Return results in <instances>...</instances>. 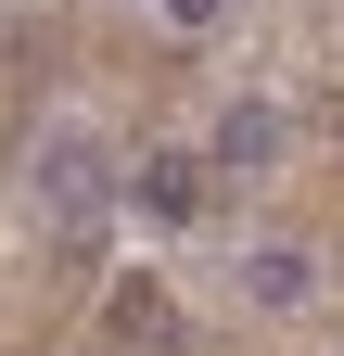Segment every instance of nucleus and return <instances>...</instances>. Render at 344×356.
Segmentation results:
<instances>
[{
	"label": "nucleus",
	"instance_id": "nucleus-1",
	"mask_svg": "<svg viewBox=\"0 0 344 356\" xmlns=\"http://www.w3.org/2000/svg\"><path fill=\"white\" fill-rule=\"evenodd\" d=\"M26 178H38V216H52V229H102V204H115V153L90 127H52Z\"/></svg>",
	"mask_w": 344,
	"mask_h": 356
},
{
	"label": "nucleus",
	"instance_id": "nucleus-2",
	"mask_svg": "<svg viewBox=\"0 0 344 356\" xmlns=\"http://www.w3.org/2000/svg\"><path fill=\"white\" fill-rule=\"evenodd\" d=\"M115 191L141 204L153 229H191V216H204V165L191 153H141V165H115Z\"/></svg>",
	"mask_w": 344,
	"mask_h": 356
},
{
	"label": "nucleus",
	"instance_id": "nucleus-3",
	"mask_svg": "<svg viewBox=\"0 0 344 356\" xmlns=\"http://www.w3.org/2000/svg\"><path fill=\"white\" fill-rule=\"evenodd\" d=\"M191 165H217V178H268V165H281V102H230L217 140H204Z\"/></svg>",
	"mask_w": 344,
	"mask_h": 356
},
{
	"label": "nucleus",
	"instance_id": "nucleus-4",
	"mask_svg": "<svg viewBox=\"0 0 344 356\" xmlns=\"http://www.w3.org/2000/svg\"><path fill=\"white\" fill-rule=\"evenodd\" d=\"M242 293H255V305H319V254H306V242H255V254H242Z\"/></svg>",
	"mask_w": 344,
	"mask_h": 356
},
{
	"label": "nucleus",
	"instance_id": "nucleus-5",
	"mask_svg": "<svg viewBox=\"0 0 344 356\" xmlns=\"http://www.w3.org/2000/svg\"><path fill=\"white\" fill-rule=\"evenodd\" d=\"M102 318H115V343H179V305H166V280H153V267L102 293Z\"/></svg>",
	"mask_w": 344,
	"mask_h": 356
},
{
	"label": "nucleus",
	"instance_id": "nucleus-6",
	"mask_svg": "<svg viewBox=\"0 0 344 356\" xmlns=\"http://www.w3.org/2000/svg\"><path fill=\"white\" fill-rule=\"evenodd\" d=\"M166 26H191V38H204V26H230V0H166Z\"/></svg>",
	"mask_w": 344,
	"mask_h": 356
}]
</instances>
